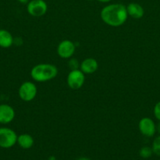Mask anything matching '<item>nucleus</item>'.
I'll list each match as a JSON object with an SVG mask.
<instances>
[{"label": "nucleus", "mask_w": 160, "mask_h": 160, "mask_svg": "<svg viewBox=\"0 0 160 160\" xmlns=\"http://www.w3.org/2000/svg\"><path fill=\"white\" fill-rule=\"evenodd\" d=\"M17 137L13 130L8 128H0V147L3 148H12L17 142Z\"/></svg>", "instance_id": "3"}, {"label": "nucleus", "mask_w": 160, "mask_h": 160, "mask_svg": "<svg viewBox=\"0 0 160 160\" xmlns=\"http://www.w3.org/2000/svg\"><path fill=\"white\" fill-rule=\"evenodd\" d=\"M19 146L24 149L31 148L34 145V139L32 136L28 134H22L17 137V142Z\"/></svg>", "instance_id": "13"}, {"label": "nucleus", "mask_w": 160, "mask_h": 160, "mask_svg": "<svg viewBox=\"0 0 160 160\" xmlns=\"http://www.w3.org/2000/svg\"><path fill=\"white\" fill-rule=\"evenodd\" d=\"M13 38L7 30H0V47L4 48H9L13 44Z\"/></svg>", "instance_id": "12"}, {"label": "nucleus", "mask_w": 160, "mask_h": 160, "mask_svg": "<svg viewBox=\"0 0 160 160\" xmlns=\"http://www.w3.org/2000/svg\"><path fill=\"white\" fill-rule=\"evenodd\" d=\"M100 17L109 26L115 28L122 26L128 18L126 6L120 3L108 5L101 9Z\"/></svg>", "instance_id": "1"}, {"label": "nucleus", "mask_w": 160, "mask_h": 160, "mask_svg": "<svg viewBox=\"0 0 160 160\" xmlns=\"http://www.w3.org/2000/svg\"><path fill=\"white\" fill-rule=\"evenodd\" d=\"M19 2L22 3V4H26V3L29 2V0H17Z\"/></svg>", "instance_id": "18"}, {"label": "nucleus", "mask_w": 160, "mask_h": 160, "mask_svg": "<svg viewBox=\"0 0 160 160\" xmlns=\"http://www.w3.org/2000/svg\"><path fill=\"white\" fill-rule=\"evenodd\" d=\"M139 130L145 137H153L156 132V125L155 122L149 117H144L139 122Z\"/></svg>", "instance_id": "7"}, {"label": "nucleus", "mask_w": 160, "mask_h": 160, "mask_svg": "<svg viewBox=\"0 0 160 160\" xmlns=\"http://www.w3.org/2000/svg\"><path fill=\"white\" fill-rule=\"evenodd\" d=\"M128 16H130L133 19L142 18L144 14V9L141 5L136 2H131L126 6Z\"/></svg>", "instance_id": "11"}, {"label": "nucleus", "mask_w": 160, "mask_h": 160, "mask_svg": "<svg viewBox=\"0 0 160 160\" xmlns=\"http://www.w3.org/2000/svg\"><path fill=\"white\" fill-rule=\"evenodd\" d=\"M75 52V45L70 40H64L57 46V54L63 59H69Z\"/></svg>", "instance_id": "8"}, {"label": "nucleus", "mask_w": 160, "mask_h": 160, "mask_svg": "<svg viewBox=\"0 0 160 160\" xmlns=\"http://www.w3.org/2000/svg\"><path fill=\"white\" fill-rule=\"evenodd\" d=\"M58 70L56 66L50 63H40L35 66L31 70V77L37 82H45L56 77Z\"/></svg>", "instance_id": "2"}, {"label": "nucleus", "mask_w": 160, "mask_h": 160, "mask_svg": "<svg viewBox=\"0 0 160 160\" xmlns=\"http://www.w3.org/2000/svg\"><path fill=\"white\" fill-rule=\"evenodd\" d=\"M156 131L160 134V121L159 123L156 125Z\"/></svg>", "instance_id": "19"}, {"label": "nucleus", "mask_w": 160, "mask_h": 160, "mask_svg": "<svg viewBox=\"0 0 160 160\" xmlns=\"http://www.w3.org/2000/svg\"><path fill=\"white\" fill-rule=\"evenodd\" d=\"M152 148L154 154L160 156V134L154 139Z\"/></svg>", "instance_id": "15"}, {"label": "nucleus", "mask_w": 160, "mask_h": 160, "mask_svg": "<svg viewBox=\"0 0 160 160\" xmlns=\"http://www.w3.org/2000/svg\"><path fill=\"white\" fill-rule=\"evenodd\" d=\"M88 1H92V0H88Z\"/></svg>", "instance_id": "22"}, {"label": "nucleus", "mask_w": 160, "mask_h": 160, "mask_svg": "<svg viewBox=\"0 0 160 160\" xmlns=\"http://www.w3.org/2000/svg\"><path fill=\"white\" fill-rule=\"evenodd\" d=\"M98 69V62L93 58H87L80 64V70L85 74H91L95 73Z\"/></svg>", "instance_id": "10"}, {"label": "nucleus", "mask_w": 160, "mask_h": 160, "mask_svg": "<svg viewBox=\"0 0 160 160\" xmlns=\"http://www.w3.org/2000/svg\"><path fill=\"white\" fill-rule=\"evenodd\" d=\"M154 115L155 118L160 121V102H157L154 107Z\"/></svg>", "instance_id": "16"}, {"label": "nucleus", "mask_w": 160, "mask_h": 160, "mask_svg": "<svg viewBox=\"0 0 160 160\" xmlns=\"http://www.w3.org/2000/svg\"><path fill=\"white\" fill-rule=\"evenodd\" d=\"M48 6L44 0H31L27 6L28 12L34 17H40L45 15Z\"/></svg>", "instance_id": "6"}, {"label": "nucleus", "mask_w": 160, "mask_h": 160, "mask_svg": "<svg viewBox=\"0 0 160 160\" xmlns=\"http://www.w3.org/2000/svg\"><path fill=\"white\" fill-rule=\"evenodd\" d=\"M18 94L21 100L24 102H31L37 95V88L34 83L25 81L19 88Z\"/></svg>", "instance_id": "4"}, {"label": "nucleus", "mask_w": 160, "mask_h": 160, "mask_svg": "<svg viewBox=\"0 0 160 160\" xmlns=\"http://www.w3.org/2000/svg\"><path fill=\"white\" fill-rule=\"evenodd\" d=\"M85 82V73L79 69L71 70L67 78V83L69 88L73 90L81 88Z\"/></svg>", "instance_id": "5"}, {"label": "nucleus", "mask_w": 160, "mask_h": 160, "mask_svg": "<svg viewBox=\"0 0 160 160\" xmlns=\"http://www.w3.org/2000/svg\"><path fill=\"white\" fill-rule=\"evenodd\" d=\"M68 65L70 67V68L72 70H77L78 69V67H79V63H78V60L76 59H72L69 61Z\"/></svg>", "instance_id": "17"}, {"label": "nucleus", "mask_w": 160, "mask_h": 160, "mask_svg": "<svg viewBox=\"0 0 160 160\" xmlns=\"http://www.w3.org/2000/svg\"><path fill=\"white\" fill-rule=\"evenodd\" d=\"M140 156L143 159H148L153 154V151H152V148H150L148 146H144L143 148H141L139 152Z\"/></svg>", "instance_id": "14"}, {"label": "nucleus", "mask_w": 160, "mask_h": 160, "mask_svg": "<svg viewBox=\"0 0 160 160\" xmlns=\"http://www.w3.org/2000/svg\"><path fill=\"white\" fill-rule=\"evenodd\" d=\"M15 111L13 108L7 104L0 105V123L8 124L13 120Z\"/></svg>", "instance_id": "9"}, {"label": "nucleus", "mask_w": 160, "mask_h": 160, "mask_svg": "<svg viewBox=\"0 0 160 160\" xmlns=\"http://www.w3.org/2000/svg\"><path fill=\"white\" fill-rule=\"evenodd\" d=\"M97 1L100 2L105 3V2H111V0H97Z\"/></svg>", "instance_id": "20"}, {"label": "nucleus", "mask_w": 160, "mask_h": 160, "mask_svg": "<svg viewBox=\"0 0 160 160\" xmlns=\"http://www.w3.org/2000/svg\"><path fill=\"white\" fill-rule=\"evenodd\" d=\"M78 160H89V159H87V158L82 157V158H80V159H78Z\"/></svg>", "instance_id": "21"}]
</instances>
